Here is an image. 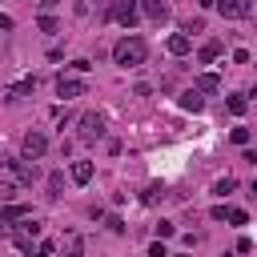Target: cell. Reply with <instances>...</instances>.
<instances>
[{"mask_svg":"<svg viewBox=\"0 0 257 257\" xmlns=\"http://www.w3.org/2000/svg\"><path fill=\"white\" fill-rule=\"evenodd\" d=\"M145 56H149V44H145L141 36H120V40L112 44V60H116L120 68H137V64H145Z\"/></svg>","mask_w":257,"mask_h":257,"instance_id":"obj_1","label":"cell"},{"mask_svg":"<svg viewBox=\"0 0 257 257\" xmlns=\"http://www.w3.org/2000/svg\"><path fill=\"white\" fill-rule=\"evenodd\" d=\"M137 16H141V4L137 0H108V8H104V20H116L124 28H133Z\"/></svg>","mask_w":257,"mask_h":257,"instance_id":"obj_2","label":"cell"},{"mask_svg":"<svg viewBox=\"0 0 257 257\" xmlns=\"http://www.w3.org/2000/svg\"><path fill=\"white\" fill-rule=\"evenodd\" d=\"M36 237H40V221L28 213V217H24V225L12 233V245H16L20 253H32V241H36Z\"/></svg>","mask_w":257,"mask_h":257,"instance_id":"obj_3","label":"cell"},{"mask_svg":"<svg viewBox=\"0 0 257 257\" xmlns=\"http://www.w3.org/2000/svg\"><path fill=\"white\" fill-rule=\"evenodd\" d=\"M20 153H24V161H40L44 153H48V141H44V133H24V141H20Z\"/></svg>","mask_w":257,"mask_h":257,"instance_id":"obj_4","label":"cell"},{"mask_svg":"<svg viewBox=\"0 0 257 257\" xmlns=\"http://www.w3.org/2000/svg\"><path fill=\"white\" fill-rule=\"evenodd\" d=\"M88 92V84L80 80V76H56V96H64V100H72V96H84Z\"/></svg>","mask_w":257,"mask_h":257,"instance_id":"obj_5","label":"cell"},{"mask_svg":"<svg viewBox=\"0 0 257 257\" xmlns=\"http://www.w3.org/2000/svg\"><path fill=\"white\" fill-rule=\"evenodd\" d=\"M104 137V116L100 112H84L80 116V141H100Z\"/></svg>","mask_w":257,"mask_h":257,"instance_id":"obj_6","label":"cell"},{"mask_svg":"<svg viewBox=\"0 0 257 257\" xmlns=\"http://www.w3.org/2000/svg\"><path fill=\"white\" fill-rule=\"evenodd\" d=\"M213 4H217V12H221V16H229V20L249 16V0H213Z\"/></svg>","mask_w":257,"mask_h":257,"instance_id":"obj_7","label":"cell"},{"mask_svg":"<svg viewBox=\"0 0 257 257\" xmlns=\"http://www.w3.org/2000/svg\"><path fill=\"white\" fill-rule=\"evenodd\" d=\"M141 12H145L149 20H157V24L169 20V4H165V0H141Z\"/></svg>","mask_w":257,"mask_h":257,"instance_id":"obj_8","label":"cell"},{"mask_svg":"<svg viewBox=\"0 0 257 257\" xmlns=\"http://www.w3.org/2000/svg\"><path fill=\"white\" fill-rule=\"evenodd\" d=\"M24 217H28V205H12V201H4V205H0V225L24 221Z\"/></svg>","mask_w":257,"mask_h":257,"instance_id":"obj_9","label":"cell"},{"mask_svg":"<svg viewBox=\"0 0 257 257\" xmlns=\"http://www.w3.org/2000/svg\"><path fill=\"white\" fill-rule=\"evenodd\" d=\"M181 108H185V112H201V108H205V96H201L197 88H189V92H181Z\"/></svg>","mask_w":257,"mask_h":257,"instance_id":"obj_10","label":"cell"},{"mask_svg":"<svg viewBox=\"0 0 257 257\" xmlns=\"http://www.w3.org/2000/svg\"><path fill=\"white\" fill-rule=\"evenodd\" d=\"M68 173H72V181H76V185H88V181H92V161H72V169H68Z\"/></svg>","mask_w":257,"mask_h":257,"instance_id":"obj_11","label":"cell"},{"mask_svg":"<svg viewBox=\"0 0 257 257\" xmlns=\"http://www.w3.org/2000/svg\"><path fill=\"white\" fill-rule=\"evenodd\" d=\"M193 88H197V92H217V88H221V76H217V72H201Z\"/></svg>","mask_w":257,"mask_h":257,"instance_id":"obj_12","label":"cell"},{"mask_svg":"<svg viewBox=\"0 0 257 257\" xmlns=\"http://www.w3.org/2000/svg\"><path fill=\"white\" fill-rule=\"evenodd\" d=\"M189 48H193V44H189L185 32H173V36H169V52H173V56H185Z\"/></svg>","mask_w":257,"mask_h":257,"instance_id":"obj_13","label":"cell"},{"mask_svg":"<svg viewBox=\"0 0 257 257\" xmlns=\"http://www.w3.org/2000/svg\"><path fill=\"white\" fill-rule=\"evenodd\" d=\"M197 56H201V64H213V60H217V56H221V40H205V44H201V52H197Z\"/></svg>","mask_w":257,"mask_h":257,"instance_id":"obj_14","label":"cell"},{"mask_svg":"<svg viewBox=\"0 0 257 257\" xmlns=\"http://www.w3.org/2000/svg\"><path fill=\"white\" fill-rule=\"evenodd\" d=\"M32 88H36V80H32V76H24V80H16V84L8 88V100H20V96H28Z\"/></svg>","mask_w":257,"mask_h":257,"instance_id":"obj_15","label":"cell"},{"mask_svg":"<svg viewBox=\"0 0 257 257\" xmlns=\"http://www.w3.org/2000/svg\"><path fill=\"white\" fill-rule=\"evenodd\" d=\"M12 173L20 177V185H32L40 173H36V165H20V161H12Z\"/></svg>","mask_w":257,"mask_h":257,"instance_id":"obj_16","label":"cell"},{"mask_svg":"<svg viewBox=\"0 0 257 257\" xmlns=\"http://www.w3.org/2000/svg\"><path fill=\"white\" fill-rule=\"evenodd\" d=\"M64 197V173H52L48 177V201H60Z\"/></svg>","mask_w":257,"mask_h":257,"instance_id":"obj_17","label":"cell"},{"mask_svg":"<svg viewBox=\"0 0 257 257\" xmlns=\"http://www.w3.org/2000/svg\"><path fill=\"white\" fill-rule=\"evenodd\" d=\"M161 197H165V185H157V181H153V185H149V189L141 193V201H145V205H157Z\"/></svg>","mask_w":257,"mask_h":257,"instance_id":"obj_18","label":"cell"},{"mask_svg":"<svg viewBox=\"0 0 257 257\" xmlns=\"http://www.w3.org/2000/svg\"><path fill=\"white\" fill-rule=\"evenodd\" d=\"M233 189H237V181H233V177H221V181L213 185V193H217V197H229Z\"/></svg>","mask_w":257,"mask_h":257,"instance_id":"obj_19","label":"cell"},{"mask_svg":"<svg viewBox=\"0 0 257 257\" xmlns=\"http://www.w3.org/2000/svg\"><path fill=\"white\" fill-rule=\"evenodd\" d=\"M225 104H229V112H233V116H241V112L249 108V100H245V96H229Z\"/></svg>","mask_w":257,"mask_h":257,"instance_id":"obj_20","label":"cell"},{"mask_svg":"<svg viewBox=\"0 0 257 257\" xmlns=\"http://www.w3.org/2000/svg\"><path fill=\"white\" fill-rule=\"evenodd\" d=\"M225 221H229V225H245V221H249V213H245V209H237V205H233V209H229V213H225Z\"/></svg>","mask_w":257,"mask_h":257,"instance_id":"obj_21","label":"cell"},{"mask_svg":"<svg viewBox=\"0 0 257 257\" xmlns=\"http://www.w3.org/2000/svg\"><path fill=\"white\" fill-rule=\"evenodd\" d=\"M36 24H40V32H60V24H56L48 12H40V20H36Z\"/></svg>","mask_w":257,"mask_h":257,"instance_id":"obj_22","label":"cell"},{"mask_svg":"<svg viewBox=\"0 0 257 257\" xmlns=\"http://www.w3.org/2000/svg\"><path fill=\"white\" fill-rule=\"evenodd\" d=\"M12 197H16V185H12V181H0V205L12 201Z\"/></svg>","mask_w":257,"mask_h":257,"instance_id":"obj_23","label":"cell"},{"mask_svg":"<svg viewBox=\"0 0 257 257\" xmlns=\"http://www.w3.org/2000/svg\"><path fill=\"white\" fill-rule=\"evenodd\" d=\"M80 253H84V241H80V237H72V241H68V253H64V257H80Z\"/></svg>","mask_w":257,"mask_h":257,"instance_id":"obj_24","label":"cell"},{"mask_svg":"<svg viewBox=\"0 0 257 257\" xmlns=\"http://www.w3.org/2000/svg\"><path fill=\"white\" fill-rule=\"evenodd\" d=\"M52 253H56L52 241H40V245H36V257H52Z\"/></svg>","mask_w":257,"mask_h":257,"instance_id":"obj_25","label":"cell"},{"mask_svg":"<svg viewBox=\"0 0 257 257\" xmlns=\"http://www.w3.org/2000/svg\"><path fill=\"white\" fill-rule=\"evenodd\" d=\"M233 145H249V128H233Z\"/></svg>","mask_w":257,"mask_h":257,"instance_id":"obj_26","label":"cell"},{"mask_svg":"<svg viewBox=\"0 0 257 257\" xmlns=\"http://www.w3.org/2000/svg\"><path fill=\"white\" fill-rule=\"evenodd\" d=\"M173 233H177L173 221H161V225H157V237H173Z\"/></svg>","mask_w":257,"mask_h":257,"instance_id":"obj_27","label":"cell"},{"mask_svg":"<svg viewBox=\"0 0 257 257\" xmlns=\"http://www.w3.org/2000/svg\"><path fill=\"white\" fill-rule=\"evenodd\" d=\"M185 32H205V20H185Z\"/></svg>","mask_w":257,"mask_h":257,"instance_id":"obj_28","label":"cell"},{"mask_svg":"<svg viewBox=\"0 0 257 257\" xmlns=\"http://www.w3.org/2000/svg\"><path fill=\"white\" fill-rule=\"evenodd\" d=\"M149 257H169V253H165V245H161V241H153V245H149Z\"/></svg>","mask_w":257,"mask_h":257,"instance_id":"obj_29","label":"cell"},{"mask_svg":"<svg viewBox=\"0 0 257 257\" xmlns=\"http://www.w3.org/2000/svg\"><path fill=\"white\" fill-rule=\"evenodd\" d=\"M0 32H12V16H4V12H0Z\"/></svg>","mask_w":257,"mask_h":257,"instance_id":"obj_30","label":"cell"},{"mask_svg":"<svg viewBox=\"0 0 257 257\" xmlns=\"http://www.w3.org/2000/svg\"><path fill=\"white\" fill-rule=\"evenodd\" d=\"M245 161H253V165H257V149H245Z\"/></svg>","mask_w":257,"mask_h":257,"instance_id":"obj_31","label":"cell"},{"mask_svg":"<svg viewBox=\"0 0 257 257\" xmlns=\"http://www.w3.org/2000/svg\"><path fill=\"white\" fill-rule=\"evenodd\" d=\"M169 257H185V253H169Z\"/></svg>","mask_w":257,"mask_h":257,"instance_id":"obj_32","label":"cell"}]
</instances>
